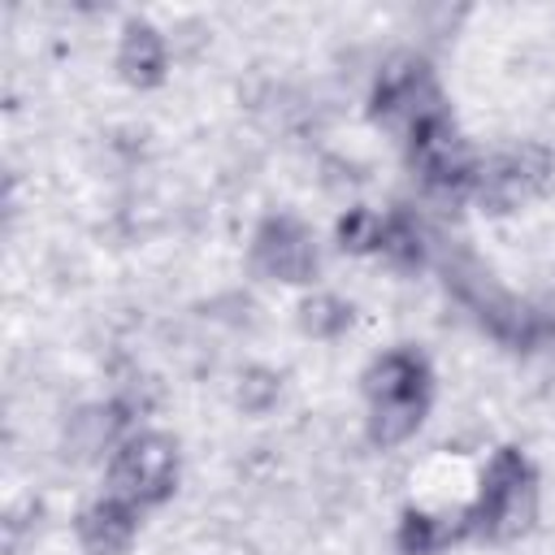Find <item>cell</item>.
<instances>
[{
  "label": "cell",
  "mask_w": 555,
  "mask_h": 555,
  "mask_svg": "<svg viewBox=\"0 0 555 555\" xmlns=\"http://www.w3.org/2000/svg\"><path fill=\"white\" fill-rule=\"evenodd\" d=\"M442 108V95L434 87V74L429 65L416 56V52H399L382 65L377 74V87H373V117L382 126H403L412 130L421 117L438 113Z\"/></svg>",
  "instance_id": "obj_4"
},
{
  "label": "cell",
  "mask_w": 555,
  "mask_h": 555,
  "mask_svg": "<svg viewBox=\"0 0 555 555\" xmlns=\"http://www.w3.org/2000/svg\"><path fill=\"white\" fill-rule=\"evenodd\" d=\"M347 321H351V304H343L338 295H312L299 304V325L312 338H334L347 330Z\"/></svg>",
  "instance_id": "obj_13"
},
{
  "label": "cell",
  "mask_w": 555,
  "mask_h": 555,
  "mask_svg": "<svg viewBox=\"0 0 555 555\" xmlns=\"http://www.w3.org/2000/svg\"><path fill=\"white\" fill-rule=\"evenodd\" d=\"M126 421H130V412H126L121 399H113V403H87L65 425V451L74 460H95L100 451H117Z\"/></svg>",
  "instance_id": "obj_7"
},
{
  "label": "cell",
  "mask_w": 555,
  "mask_h": 555,
  "mask_svg": "<svg viewBox=\"0 0 555 555\" xmlns=\"http://www.w3.org/2000/svg\"><path fill=\"white\" fill-rule=\"evenodd\" d=\"M555 186V152L546 143H520L477 169V204L486 212H516L520 204Z\"/></svg>",
  "instance_id": "obj_3"
},
{
  "label": "cell",
  "mask_w": 555,
  "mask_h": 555,
  "mask_svg": "<svg viewBox=\"0 0 555 555\" xmlns=\"http://www.w3.org/2000/svg\"><path fill=\"white\" fill-rule=\"evenodd\" d=\"M382 225H386V217H377L373 208H347V217L338 221V247L343 251H377Z\"/></svg>",
  "instance_id": "obj_15"
},
{
  "label": "cell",
  "mask_w": 555,
  "mask_h": 555,
  "mask_svg": "<svg viewBox=\"0 0 555 555\" xmlns=\"http://www.w3.org/2000/svg\"><path fill=\"white\" fill-rule=\"evenodd\" d=\"M538 512V486H533V468L516 447H503L490 455L486 473H481V490L468 503L473 516V533L481 538H516L533 525Z\"/></svg>",
  "instance_id": "obj_1"
},
{
  "label": "cell",
  "mask_w": 555,
  "mask_h": 555,
  "mask_svg": "<svg viewBox=\"0 0 555 555\" xmlns=\"http://www.w3.org/2000/svg\"><path fill=\"white\" fill-rule=\"evenodd\" d=\"M134 529H139V507L108 499V494L100 503H91L74 525L82 555H121L134 542Z\"/></svg>",
  "instance_id": "obj_6"
},
{
  "label": "cell",
  "mask_w": 555,
  "mask_h": 555,
  "mask_svg": "<svg viewBox=\"0 0 555 555\" xmlns=\"http://www.w3.org/2000/svg\"><path fill=\"white\" fill-rule=\"evenodd\" d=\"M395 269H416L425 264L429 256V243H425V230L408 217V212H390L386 225H382V247H377Z\"/></svg>",
  "instance_id": "obj_12"
},
{
  "label": "cell",
  "mask_w": 555,
  "mask_h": 555,
  "mask_svg": "<svg viewBox=\"0 0 555 555\" xmlns=\"http://www.w3.org/2000/svg\"><path fill=\"white\" fill-rule=\"evenodd\" d=\"M364 395L369 403H382V399H416V395H429V369L425 360L412 351V347H395L386 356H377L364 373Z\"/></svg>",
  "instance_id": "obj_8"
},
{
  "label": "cell",
  "mask_w": 555,
  "mask_h": 555,
  "mask_svg": "<svg viewBox=\"0 0 555 555\" xmlns=\"http://www.w3.org/2000/svg\"><path fill=\"white\" fill-rule=\"evenodd\" d=\"M278 395H282V377H278L273 369H264V364H251V369H243V373H238V386H234V403H238L243 412L260 416V412H269V408L278 403Z\"/></svg>",
  "instance_id": "obj_14"
},
{
  "label": "cell",
  "mask_w": 555,
  "mask_h": 555,
  "mask_svg": "<svg viewBox=\"0 0 555 555\" xmlns=\"http://www.w3.org/2000/svg\"><path fill=\"white\" fill-rule=\"evenodd\" d=\"M464 533H473V516H468V507H460L455 516L408 512V516L399 520L395 542H399L403 555H434V551H442L447 542H455V538H464Z\"/></svg>",
  "instance_id": "obj_10"
},
{
  "label": "cell",
  "mask_w": 555,
  "mask_h": 555,
  "mask_svg": "<svg viewBox=\"0 0 555 555\" xmlns=\"http://www.w3.org/2000/svg\"><path fill=\"white\" fill-rule=\"evenodd\" d=\"M425 408H429V395L369 403V442L373 447H399V442H408L421 429Z\"/></svg>",
  "instance_id": "obj_11"
},
{
  "label": "cell",
  "mask_w": 555,
  "mask_h": 555,
  "mask_svg": "<svg viewBox=\"0 0 555 555\" xmlns=\"http://www.w3.org/2000/svg\"><path fill=\"white\" fill-rule=\"evenodd\" d=\"M117 69L134 87H156L169 69V48L165 35L152 22H126L121 43H117Z\"/></svg>",
  "instance_id": "obj_9"
},
{
  "label": "cell",
  "mask_w": 555,
  "mask_h": 555,
  "mask_svg": "<svg viewBox=\"0 0 555 555\" xmlns=\"http://www.w3.org/2000/svg\"><path fill=\"white\" fill-rule=\"evenodd\" d=\"M251 264L278 282H312L317 278V238L295 217H269L251 238Z\"/></svg>",
  "instance_id": "obj_5"
},
{
  "label": "cell",
  "mask_w": 555,
  "mask_h": 555,
  "mask_svg": "<svg viewBox=\"0 0 555 555\" xmlns=\"http://www.w3.org/2000/svg\"><path fill=\"white\" fill-rule=\"evenodd\" d=\"M173 481H178V442L160 429L126 434L104 468L108 499H121L130 507L165 503L173 494Z\"/></svg>",
  "instance_id": "obj_2"
}]
</instances>
